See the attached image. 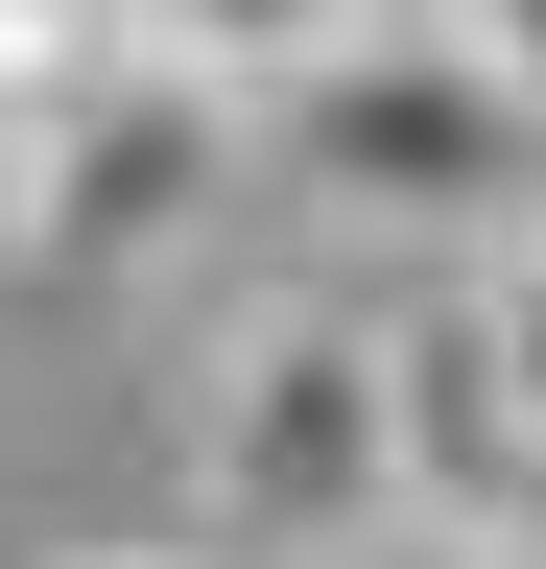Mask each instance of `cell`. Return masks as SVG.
Segmentation results:
<instances>
[{
	"label": "cell",
	"mask_w": 546,
	"mask_h": 569,
	"mask_svg": "<svg viewBox=\"0 0 546 569\" xmlns=\"http://www.w3.org/2000/svg\"><path fill=\"white\" fill-rule=\"evenodd\" d=\"M238 167L309 213V238H380V261H475L499 213L546 190V119L499 96V48L451 24V0H380V24H332L309 71H261L238 96Z\"/></svg>",
	"instance_id": "6da1fadb"
},
{
	"label": "cell",
	"mask_w": 546,
	"mask_h": 569,
	"mask_svg": "<svg viewBox=\"0 0 546 569\" xmlns=\"http://www.w3.org/2000/svg\"><path fill=\"white\" fill-rule=\"evenodd\" d=\"M357 569H546V546H523V522H380Z\"/></svg>",
	"instance_id": "8992f818"
},
{
	"label": "cell",
	"mask_w": 546,
	"mask_h": 569,
	"mask_svg": "<svg viewBox=\"0 0 546 569\" xmlns=\"http://www.w3.org/2000/svg\"><path fill=\"white\" fill-rule=\"evenodd\" d=\"M143 24H167L190 71H215V96H261V71H309L332 24H380V0H143Z\"/></svg>",
	"instance_id": "277c9868"
},
{
	"label": "cell",
	"mask_w": 546,
	"mask_h": 569,
	"mask_svg": "<svg viewBox=\"0 0 546 569\" xmlns=\"http://www.w3.org/2000/svg\"><path fill=\"white\" fill-rule=\"evenodd\" d=\"M190 522L215 569H357L404 522V427H380V309H238L190 380Z\"/></svg>",
	"instance_id": "7a4b0ae2"
},
{
	"label": "cell",
	"mask_w": 546,
	"mask_h": 569,
	"mask_svg": "<svg viewBox=\"0 0 546 569\" xmlns=\"http://www.w3.org/2000/svg\"><path fill=\"white\" fill-rule=\"evenodd\" d=\"M72 569H215V546H72Z\"/></svg>",
	"instance_id": "ba28073f"
},
{
	"label": "cell",
	"mask_w": 546,
	"mask_h": 569,
	"mask_svg": "<svg viewBox=\"0 0 546 569\" xmlns=\"http://www.w3.org/2000/svg\"><path fill=\"white\" fill-rule=\"evenodd\" d=\"M451 284H475V332H499V380H523V451H546V190H523Z\"/></svg>",
	"instance_id": "5b68a950"
},
{
	"label": "cell",
	"mask_w": 546,
	"mask_h": 569,
	"mask_svg": "<svg viewBox=\"0 0 546 569\" xmlns=\"http://www.w3.org/2000/svg\"><path fill=\"white\" fill-rule=\"evenodd\" d=\"M380 427H404V522H523L546 546V451H523V380L475 332V284L380 309Z\"/></svg>",
	"instance_id": "3957f363"
},
{
	"label": "cell",
	"mask_w": 546,
	"mask_h": 569,
	"mask_svg": "<svg viewBox=\"0 0 546 569\" xmlns=\"http://www.w3.org/2000/svg\"><path fill=\"white\" fill-rule=\"evenodd\" d=\"M451 24H475V48H499V96L546 119V0H451Z\"/></svg>",
	"instance_id": "52a82bcc"
}]
</instances>
